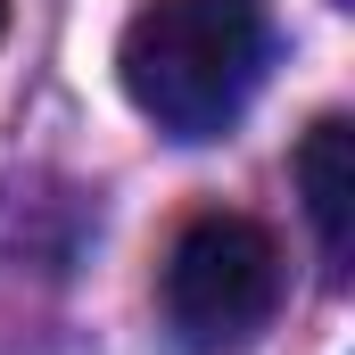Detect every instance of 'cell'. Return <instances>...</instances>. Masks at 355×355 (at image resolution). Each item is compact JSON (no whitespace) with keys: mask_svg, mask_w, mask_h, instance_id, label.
Listing matches in <instances>:
<instances>
[{"mask_svg":"<svg viewBox=\"0 0 355 355\" xmlns=\"http://www.w3.org/2000/svg\"><path fill=\"white\" fill-rule=\"evenodd\" d=\"M265 0H141L116 33V83L166 141H223L265 83Z\"/></svg>","mask_w":355,"mask_h":355,"instance_id":"6da1fadb","label":"cell"},{"mask_svg":"<svg viewBox=\"0 0 355 355\" xmlns=\"http://www.w3.org/2000/svg\"><path fill=\"white\" fill-rule=\"evenodd\" d=\"M157 297H166V331L190 355L248 347L272 322V306H281V240H272L257 215L198 207L174 232V248H166Z\"/></svg>","mask_w":355,"mask_h":355,"instance_id":"7a4b0ae2","label":"cell"},{"mask_svg":"<svg viewBox=\"0 0 355 355\" xmlns=\"http://www.w3.org/2000/svg\"><path fill=\"white\" fill-rule=\"evenodd\" d=\"M297 190H306V223H314L322 257L347 265L355 248V124L347 116H322L297 141Z\"/></svg>","mask_w":355,"mask_h":355,"instance_id":"3957f363","label":"cell"},{"mask_svg":"<svg viewBox=\"0 0 355 355\" xmlns=\"http://www.w3.org/2000/svg\"><path fill=\"white\" fill-rule=\"evenodd\" d=\"M0 33H8V0H0Z\"/></svg>","mask_w":355,"mask_h":355,"instance_id":"277c9868","label":"cell"}]
</instances>
